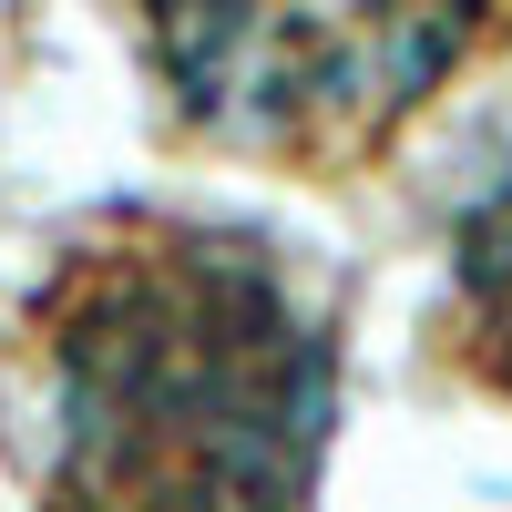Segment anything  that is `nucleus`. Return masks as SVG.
I'll use <instances>...</instances> for the list:
<instances>
[{"label": "nucleus", "instance_id": "nucleus-2", "mask_svg": "<svg viewBox=\"0 0 512 512\" xmlns=\"http://www.w3.org/2000/svg\"><path fill=\"white\" fill-rule=\"evenodd\" d=\"M502 31L512 11H441V0L359 11V0H328V11H144L134 52L154 62L185 134L328 185V175H359Z\"/></svg>", "mask_w": 512, "mask_h": 512}, {"label": "nucleus", "instance_id": "nucleus-3", "mask_svg": "<svg viewBox=\"0 0 512 512\" xmlns=\"http://www.w3.org/2000/svg\"><path fill=\"white\" fill-rule=\"evenodd\" d=\"M451 349L482 390L512 400V164L451 226Z\"/></svg>", "mask_w": 512, "mask_h": 512}, {"label": "nucleus", "instance_id": "nucleus-1", "mask_svg": "<svg viewBox=\"0 0 512 512\" xmlns=\"http://www.w3.org/2000/svg\"><path fill=\"white\" fill-rule=\"evenodd\" d=\"M31 512H318L338 328L256 226H82L0 349Z\"/></svg>", "mask_w": 512, "mask_h": 512}]
</instances>
